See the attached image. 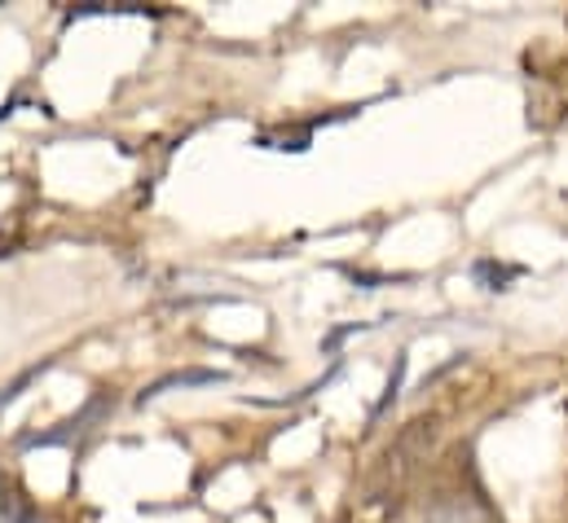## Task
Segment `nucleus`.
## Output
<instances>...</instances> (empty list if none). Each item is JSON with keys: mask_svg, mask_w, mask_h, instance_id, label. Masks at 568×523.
Masks as SVG:
<instances>
[{"mask_svg": "<svg viewBox=\"0 0 568 523\" xmlns=\"http://www.w3.org/2000/svg\"><path fill=\"white\" fill-rule=\"evenodd\" d=\"M436 440H440V418H436V413L410 418V422L393 435V444L375 458V466H371V475H366V506H371L375 515H397V511H402V502H406V493L415 489V480H419L424 462L432 458Z\"/></svg>", "mask_w": 568, "mask_h": 523, "instance_id": "nucleus-1", "label": "nucleus"}, {"mask_svg": "<svg viewBox=\"0 0 568 523\" xmlns=\"http://www.w3.org/2000/svg\"><path fill=\"white\" fill-rule=\"evenodd\" d=\"M0 523H40V520H36V511L22 502V493L0 489Z\"/></svg>", "mask_w": 568, "mask_h": 523, "instance_id": "nucleus-2", "label": "nucleus"}]
</instances>
